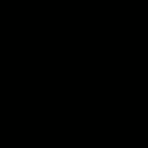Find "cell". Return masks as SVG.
Instances as JSON below:
<instances>
[]
</instances>
